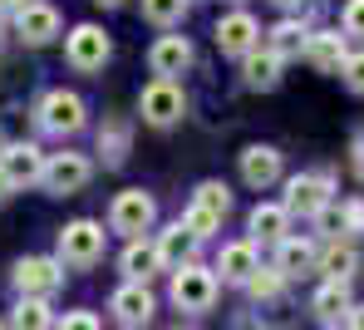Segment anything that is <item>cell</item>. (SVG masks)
Segmentation results:
<instances>
[{"mask_svg":"<svg viewBox=\"0 0 364 330\" xmlns=\"http://www.w3.org/2000/svg\"><path fill=\"white\" fill-rule=\"evenodd\" d=\"M212 301H217V271H207V266L187 262L173 271V306L178 311H212Z\"/></svg>","mask_w":364,"mask_h":330,"instance_id":"obj_1","label":"cell"},{"mask_svg":"<svg viewBox=\"0 0 364 330\" xmlns=\"http://www.w3.org/2000/svg\"><path fill=\"white\" fill-rule=\"evenodd\" d=\"M104 257V227L94 222V217H79V222H69L60 232V262L74 266V271H84V266H94Z\"/></svg>","mask_w":364,"mask_h":330,"instance_id":"obj_2","label":"cell"},{"mask_svg":"<svg viewBox=\"0 0 364 330\" xmlns=\"http://www.w3.org/2000/svg\"><path fill=\"white\" fill-rule=\"evenodd\" d=\"M84 99L79 94H69V89H50L45 99H40V109H35V119H40V129L55 133V138H69V133L84 129Z\"/></svg>","mask_w":364,"mask_h":330,"instance_id":"obj_3","label":"cell"},{"mask_svg":"<svg viewBox=\"0 0 364 330\" xmlns=\"http://www.w3.org/2000/svg\"><path fill=\"white\" fill-rule=\"evenodd\" d=\"M153 222H158V202L148 198L143 188L119 193V198H114V207H109V227H114V232H123V237H138V232H148Z\"/></svg>","mask_w":364,"mask_h":330,"instance_id":"obj_4","label":"cell"},{"mask_svg":"<svg viewBox=\"0 0 364 330\" xmlns=\"http://www.w3.org/2000/svg\"><path fill=\"white\" fill-rule=\"evenodd\" d=\"M89 178H94V163H89L84 153H50V158H45V173H40V183H45L55 198L79 193Z\"/></svg>","mask_w":364,"mask_h":330,"instance_id":"obj_5","label":"cell"},{"mask_svg":"<svg viewBox=\"0 0 364 330\" xmlns=\"http://www.w3.org/2000/svg\"><path fill=\"white\" fill-rule=\"evenodd\" d=\"M335 198V183L330 173H296L286 183V212H301V217H320Z\"/></svg>","mask_w":364,"mask_h":330,"instance_id":"obj_6","label":"cell"},{"mask_svg":"<svg viewBox=\"0 0 364 330\" xmlns=\"http://www.w3.org/2000/svg\"><path fill=\"white\" fill-rule=\"evenodd\" d=\"M64 286V262H55V257H20L15 262V291L20 296H55Z\"/></svg>","mask_w":364,"mask_h":330,"instance_id":"obj_7","label":"cell"},{"mask_svg":"<svg viewBox=\"0 0 364 330\" xmlns=\"http://www.w3.org/2000/svg\"><path fill=\"white\" fill-rule=\"evenodd\" d=\"M64 55H69V65L74 69H104V60L114 55V45H109V35L99 30V25H74L69 30V40H64Z\"/></svg>","mask_w":364,"mask_h":330,"instance_id":"obj_8","label":"cell"},{"mask_svg":"<svg viewBox=\"0 0 364 330\" xmlns=\"http://www.w3.org/2000/svg\"><path fill=\"white\" fill-rule=\"evenodd\" d=\"M138 109H143V119H148V124L168 129V124H178V119H182L187 99H182V89L173 84V79H153V84L138 94Z\"/></svg>","mask_w":364,"mask_h":330,"instance_id":"obj_9","label":"cell"},{"mask_svg":"<svg viewBox=\"0 0 364 330\" xmlns=\"http://www.w3.org/2000/svg\"><path fill=\"white\" fill-rule=\"evenodd\" d=\"M109 311L119 316L123 326H148L153 311H158V301H153L148 281H123L119 291H114V301H109Z\"/></svg>","mask_w":364,"mask_h":330,"instance_id":"obj_10","label":"cell"},{"mask_svg":"<svg viewBox=\"0 0 364 330\" xmlns=\"http://www.w3.org/2000/svg\"><path fill=\"white\" fill-rule=\"evenodd\" d=\"M15 30H20V40H25V45H50V40L60 35V10H55V5L30 0V5H20V10H15Z\"/></svg>","mask_w":364,"mask_h":330,"instance_id":"obj_11","label":"cell"},{"mask_svg":"<svg viewBox=\"0 0 364 330\" xmlns=\"http://www.w3.org/2000/svg\"><path fill=\"white\" fill-rule=\"evenodd\" d=\"M256 40H261V25H256L246 10L222 15V25H217V50H222V55H251Z\"/></svg>","mask_w":364,"mask_h":330,"instance_id":"obj_12","label":"cell"},{"mask_svg":"<svg viewBox=\"0 0 364 330\" xmlns=\"http://www.w3.org/2000/svg\"><path fill=\"white\" fill-rule=\"evenodd\" d=\"M301 55L320 69V74H340V65L350 60V50H345V35H340V30H315V35L305 40Z\"/></svg>","mask_w":364,"mask_h":330,"instance_id":"obj_13","label":"cell"},{"mask_svg":"<svg viewBox=\"0 0 364 330\" xmlns=\"http://www.w3.org/2000/svg\"><path fill=\"white\" fill-rule=\"evenodd\" d=\"M0 168L10 173L15 188H30V183H40V173H45V153H40L35 143H10V148L0 153Z\"/></svg>","mask_w":364,"mask_h":330,"instance_id":"obj_14","label":"cell"},{"mask_svg":"<svg viewBox=\"0 0 364 330\" xmlns=\"http://www.w3.org/2000/svg\"><path fill=\"white\" fill-rule=\"evenodd\" d=\"M242 178H246V188H271L281 178V153L271 143H251L242 153Z\"/></svg>","mask_w":364,"mask_h":330,"instance_id":"obj_15","label":"cell"},{"mask_svg":"<svg viewBox=\"0 0 364 330\" xmlns=\"http://www.w3.org/2000/svg\"><path fill=\"white\" fill-rule=\"evenodd\" d=\"M286 222H291V212H286V202H261V207H251V242H261V247H276V242H286Z\"/></svg>","mask_w":364,"mask_h":330,"instance_id":"obj_16","label":"cell"},{"mask_svg":"<svg viewBox=\"0 0 364 330\" xmlns=\"http://www.w3.org/2000/svg\"><path fill=\"white\" fill-rule=\"evenodd\" d=\"M148 65H153L158 79H173V74H182V69L192 65V45H187L182 35H163V40L148 50Z\"/></svg>","mask_w":364,"mask_h":330,"instance_id":"obj_17","label":"cell"},{"mask_svg":"<svg viewBox=\"0 0 364 330\" xmlns=\"http://www.w3.org/2000/svg\"><path fill=\"white\" fill-rule=\"evenodd\" d=\"M256 242H227L222 247V257H217V271H222V281H237L246 286L251 281V271H256Z\"/></svg>","mask_w":364,"mask_h":330,"instance_id":"obj_18","label":"cell"},{"mask_svg":"<svg viewBox=\"0 0 364 330\" xmlns=\"http://www.w3.org/2000/svg\"><path fill=\"white\" fill-rule=\"evenodd\" d=\"M192 257H197V237H192L182 222H173V227L158 237V262L168 266V271H178V266H187Z\"/></svg>","mask_w":364,"mask_h":330,"instance_id":"obj_19","label":"cell"},{"mask_svg":"<svg viewBox=\"0 0 364 330\" xmlns=\"http://www.w3.org/2000/svg\"><path fill=\"white\" fill-rule=\"evenodd\" d=\"M242 79L246 89H276L281 84V55L276 50H251V55H242Z\"/></svg>","mask_w":364,"mask_h":330,"instance_id":"obj_20","label":"cell"},{"mask_svg":"<svg viewBox=\"0 0 364 330\" xmlns=\"http://www.w3.org/2000/svg\"><path fill=\"white\" fill-rule=\"evenodd\" d=\"M350 306H355L350 281H325V286L315 291V301H310V311H315L320 321H340V316H350Z\"/></svg>","mask_w":364,"mask_h":330,"instance_id":"obj_21","label":"cell"},{"mask_svg":"<svg viewBox=\"0 0 364 330\" xmlns=\"http://www.w3.org/2000/svg\"><path fill=\"white\" fill-rule=\"evenodd\" d=\"M315 266H320L330 281H350V276L360 271V252H355L350 242H330V247L315 257Z\"/></svg>","mask_w":364,"mask_h":330,"instance_id":"obj_22","label":"cell"},{"mask_svg":"<svg viewBox=\"0 0 364 330\" xmlns=\"http://www.w3.org/2000/svg\"><path fill=\"white\" fill-rule=\"evenodd\" d=\"M276 247H281V252H276V271H281V276H301V271H310L315 257H320L305 237H286V242H276Z\"/></svg>","mask_w":364,"mask_h":330,"instance_id":"obj_23","label":"cell"},{"mask_svg":"<svg viewBox=\"0 0 364 330\" xmlns=\"http://www.w3.org/2000/svg\"><path fill=\"white\" fill-rule=\"evenodd\" d=\"M55 326V311L45 296H20V306L10 311V330H50Z\"/></svg>","mask_w":364,"mask_h":330,"instance_id":"obj_24","label":"cell"},{"mask_svg":"<svg viewBox=\"0 0 364 330\" xmlns=\"http://www.w3.org/2000/svg\"><path fill=\"white\" fill-rule=\"evenodd\" d=\"M123 276L128 281H148V276H158L163 262H158V247H148V242H128V252L119 257Z\"/></svg>","mask_w":364,"mask_h":330,"instance_id":"obj_25","label":"cell"},{"mask_svg":"<svg viewBox=\"0 0 364 330\" xmlns=\"http://www.w3.org/2000/svg\"><path fill=\"white\" fill-rule=\"evenodd\" d=\"M305 40H310V30H305L301 20H281V25L271 30V50H276L281 60H286V55H301Z\"/></svg>","mask_w":364,"mask_h":330,"instance_id":"obj_26","label":"cell"},{"mask_svg":"<svg viewBox=\"0 0 364 330\" xmlns=\"http://www.w3.org/2000/svg\"><path fill=\"white\" fill-rule=\"evenodd\" d=\"M99 153H104L109 168H119L123 153H128V129H123V124H104V129H99Z\"/></svg>","mask_w":364,"mask_h":330,"instance_id":"obj_27","label":"cell"},{"mask_svg":"<svg viewBox=\"0 0 364 330\" xmlns=\"http://www.w3.org/2000/svg\"><path fill=\"white\" fill-rule=\"evenodd\" d=\"M178 222L187 227V232H192V237H197V242H207V237H212V232L222 227V217H217V212H207V207H197V202H192V207L182 212Z\"/></svg>","mask_w":364,"mask_h":330,"instance_id":"obj_28","label":"cell"},{"mask_svg":"<svg viewBox=\"0 0 364 330\" xmlns=\"http://www.w3.org/2000/svg\"><path fill=\"white\" fill-rule=\"evenodd\" d=\"M281 281H286V276H281L276 266H256L251 281H246V291H251L256 301H271V296H281Z\"/></svg>","mask_w":364,"mask_h":330,"instance_id":"obj_29","label":"cell"},{"mask_svg":"<svg viewBox=\"0 0 364 330\" xmlns=\"http://www.w3.org/2000/svg\"><path fill=\"white\" fill-rule=\"evenodd\" d=\"M192 202H197V207H207V212H217V217H227V212H232V193H227V183H202Z\"/></svg>","mask_w":364,"mask_h":330,"instance_id":"obj_30","label":"cell"},{"mask_svg":"<svg viewBox=\"0 0 364 330\" xmlns=\"http://www.w3.org/2000/svg\"><path fill=\"white\" fill-rule=\"evenodd\" d=\"M182 10H187V0H143V15L153 25H178Z\"/></svg>","mask_w":364,"mask_h":330,"instance_id":"obj_31","label":"cell"},{"mask_svg":"<svg viewBox=\"0 0 364 330\" xmlns=\"http://www.w3.org/2000/svg\"><path fill=\"white\" fill-rule=\"evenodd\" d=\"M340 232H350V237H360V232H364V202L360 198L340 207Z\"/></svg>","mask_w":364,"mask_h":330,"instance_id":"obj_32","label":"cell"},{"mask_svg":"<svg viewBox=\"0 0 364 330\" xmlns=\"http://www.w3.org/2000/svg\"><path fill=\"white\" fill-rule=\"evenodd\" d=\"M340 79H345L355 94H364V55H350V60L340 65Z\"/></svg>","mask_w":364,"mask_h":330,"instance_id":"obj_33","label":"cell"},{"mask_svg":"<svg viewBox=\"0 0 364 330\" xmlns=\"http://www.w3.org/2000/svg\"><path fill=\"white\" fill-rule=\"evenodd\" d=\"M345 35H360L364 40V0H345Z\"/></svg>","mask_w":364,"mask_h":330,"instance_id":"obj_34","label":"cell"},{"mask_svg":"<svg viewBox=\"0 0 364 330\" xmlns=\"http://www.w3.org/2000/svg\"><path fill=\"white\" fill-rule=\"evenodd\" d=\"M60 330H104V326H99L94 311H69V316L60 321Z\"/></svg>","mask_w":364,"mask_h":330,"instance_id":"obj_35","label":"cell"},{"mask_svg":"<svg viewBox=\"0 0 364 330\" xmlns=\"http://www.w3.org/2000/svg\"><path fill=\"white\" fill-rule=\"evenodd\" d=\"M350 153H355V158H350V163H355V173L364 178V138H355V148H350Z\"/></svg>","mask_w":364,"mask_h":330,"instance_id":"obj_36","label":"cell"},{"mask_svg":"<svg viewBox=\"0 0 364 330\" xmlns=\"http://www.w3.org/2000/svg\"><path fill=\"white\" fill-rule=\"evenodd\" d=\"M345 321H350V330H364V306H350V316H345Z\"/></svg>","mask_w":364,"mask_h":330,"instance_id":"obj_37","label":"cell"},{"mask_svg":"<svg viewBox=\"0 0 364 330\" xmlns=\"http://www.w3.org/2000/svg\"><path fill=\"white\" fill-rule=\"evenodd\" d=\"M10 193H15V183H10V173H5V168H0V202L10 198Z\"/></svg>","mask_w":364,"mask_h":330,"instance_id":"obj_38","label":"cell"},{"mask_svg":"<svg viewBox=\"0 0 364 330\" xmlns=\"http://www.w3.org/2000/svg\"><path fill=\"white\" fill-rule=\"evenodd\" d=\"M5 5H10V10H20V5H30V0H0V10H5Z\"/></svg>","mask_w":364,"mask_h":330,"instance_id":"obj_39","label":"cell"},{"mask_svg":"<svg viewBox=\"0 0 364 330\" xmlns=\"http://www.w3.org/2000/svg\"><path fill=\"white\" fill-rule=\"evenodd\" d=\"M276 5H286V10H291V5H301V0H276Z\"/></svg>","mask_w":364,"mask_h":330,"instance_id":"obj_40","label":"cell"},{"mask_svg":"<svg viewBox=\"0 0 364 330\" xmlns=\"http://www.w3.org/2000/svg\"><path fill=\"white\" fill-rule=\"evenodd\" d=\"M99 5H123V0H99Z\"/></svg>","mask_w":364,"mask_h":330,"instance_id":"obj_41","label":"cell"},{"mask_svg":"<svg viewBox=\"0 0 364 330\" xmlns=\"http://www.w3.org/2000/svg\"><path fill=\"white\" fill-rule=\"evenodd\" d=\"M0 330H10V326H5V321H0Z\"/></svg>","mask_w":364,"mask_h":330,"instance_id":"obj_42","label":"cell"},{"mask_svg":"<svg viewBox=\"0 0 364 330\" xmlns=\"http://www.w3.org/2000/svg\"><path fill=\"white\" fill-rule=\"evenodd\" d=\"M325 330H340V326H325Z\"/></svg>","mask_w":364,"mask_h":330,"instance_id":"obj_43","label":"cell"},{"mask_svg":"<svg viewBox=\"0 0 364 330\" xmlns=\"http://www.w3.org/2000/svg\"><path fill=\"white\" fill-rule=\"evenodd\" d=\"M173 330H187V326H173Z\"/></svg>","mask_w":364,"mask_h":330,"instance_id":"obj_44","label":"cell"}]
</instances>
